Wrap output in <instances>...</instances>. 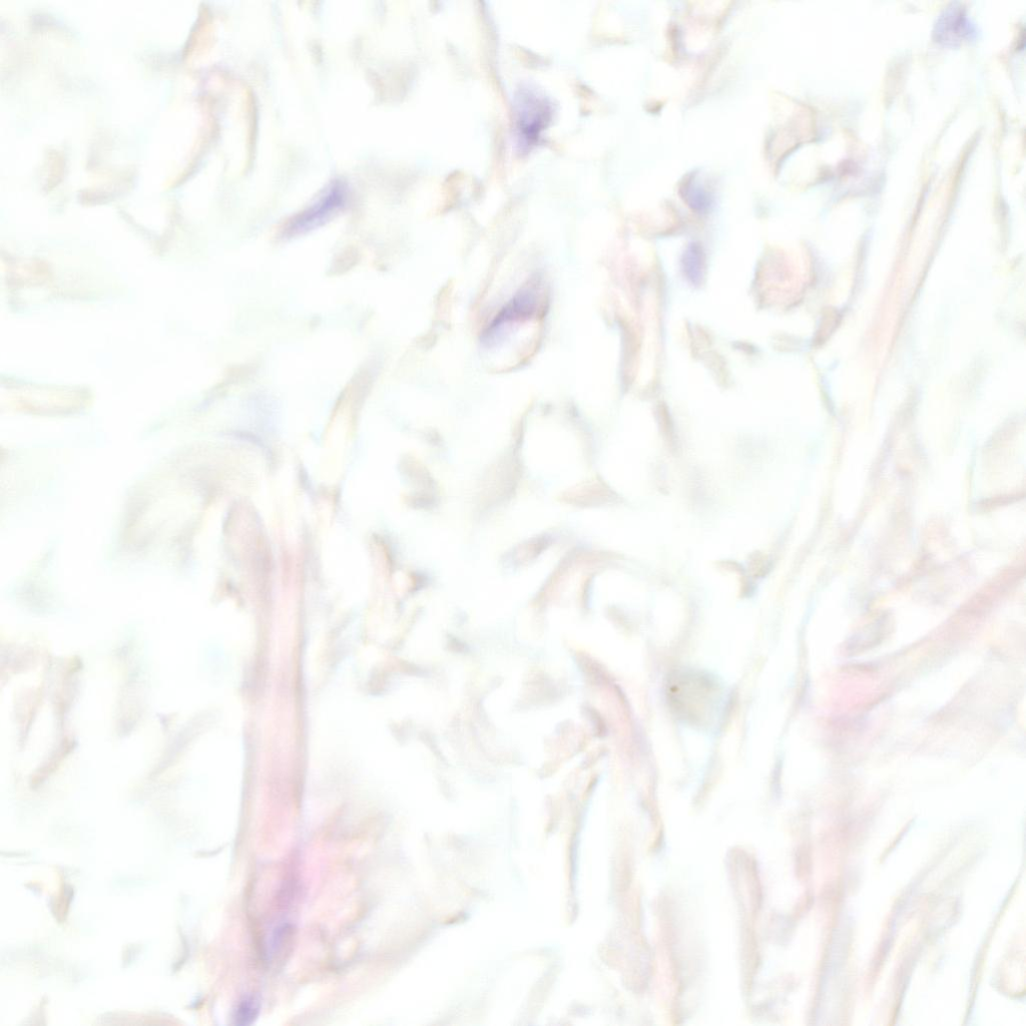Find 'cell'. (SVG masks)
<instances>
[{"instance_id": "obj_1", "label": "cell", "mask_w": 1026, "mask_h": 1026, "mask_svg": "<svg viewBox=\"0 0 1026 1026\" xmlns=\"http://www.w3.org/2000/svg\"><path fill=\"white\" fill-rule=\"evenodd\" d=\"M551 106L545 98L527 92L518 104L517 123L519 138L526 146H533L551 120Z\"/></svg>"}, {"instance_id": "obj_2", "label": "cell", "mask_w": 1026, "mask_h": 1026, "mask_svg": "<svg viewBox=\"0 0 1026 1026\" xmlns=\"http://www.w3.org/2000/svg\"><path fill=\"white\" fill-rule=\"evenodd\" d=\"M346 196V185L333 182L311 207L292 222L290 230L301 232L316 227L344 206Z\"/></svg>"}, {"instance_id": "obj_3", "label": "cell", "mask_w": 1026, "mask_h": 1026, "mask_svg": "<svg viewBox=\"0 0 1026 1026\" xmlns=\"http://www.w3.org/2000/svg\"><path fill=\"white\" fill-rule=\"evenodd\" d=\"M974 34L973 25L966 12L956 5L943 12L934 30L936 42L949 47L969 42Z\"/></svg>"}, {"instance_id": "obj_4", "label": "cell", "mask_w": 1026, "mask_h": 1026, "mask_svg": "<svg viewBox=\"0 0 1026 1026\" xmlns=\"http://www.w3.org/2000/svg\"><path fill=\"white\" fill-rule=\"evenodd\" d=\"M260 1000L255 996L244 998L237 1006L234 1014L236 1025L248 1026L255 1022L260 1012Z\"/></svg>"}]
</instances>
